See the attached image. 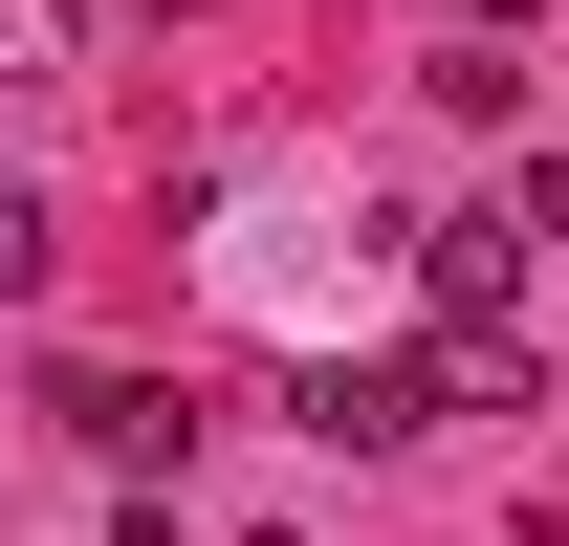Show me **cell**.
Listing matches in <instances>:
<instances>
[{"label":"cell","mask_w":569,"mask_h":546,"mask_svg":"<svg viewBox=\"0 0 569 546\" xmlns=\"http://www.w3.org/2000/svg\"><path fill=\"white\" fill-rule=\"evenodd\" d=\"M417 394H438V415H548V394H526V328H438Z\"/></svg>","instance_id":"277c9868"},{"label":"cell","mask_w":569,"mask_h":546,"mask_svg":"<svg viewBox=\"0 0 569 546\" xmlns=\"http://www.w3.org/2000/svg\"><path fill=\"white\" fill-rule=\"evenodd\" d=\"M417 88H438V110H460V132H503V110H526V67H503L482 22H460V44H438V67H417Z\"/></svg>","instance_id":"5b68a950"},{"label":"cell","mask_w":569,"mask_h":546,"mask_svg":"<svg viewBox=\"0 0 569 546\" xmlns=\"http://www.w3.org/2000/svg\"><path fill=\"white\" fill-rule=\"evenodd\" d=\"M307 437L395 459V437H438V394H417V372H351V350H329V372H307Z\"/></svg>","instance_id":"3957f363"},{"label":"cell","mask_w":569,"mask_h":546,"mask_svg":"<svg viewBox=\"0 0 569 546\" xmlns=\"http://www.w3.org/2000/svg\"><path fill=\"white\" fill-rule=\"evenodd\" d=\"M482 22H548V0H482Z\"/></svg>","instance_id":"ba28073f"},{"label":"cell","mask_w":569,"mask_h":546,"mask_svg":"<svg viewBox=\"0 0 569 546\" xmlns=\"http://www.w3.org/2000/svg\"><path fill=\"white\" fill-rule=\"evenodd\" d=\"M22 284H44V198L0 175V306H22Z\"/></svg>","instance_id":"52a82bcc"},{"label":"cell","mask_w":569,"mask_h":546,"mask_svg":"<svg viewBox=\"0 0 569 546\" xmlns=\"http://www.w3.org/2000/svg\"><path fill=\"white\" fill-rule=\"evenodd\" d=\"M417 284H438V328H503V284H526L503 198H482V219H417Z\"/></svg>","instance_id":"7a4b0ae2"},{"label":"cell","mask_w":569,"mask_h":546,"mask_svg":"<svg viewBox=\"0 0 569 546\" xmlns=\"http://www.w3.org/2000/svg\"><path fill=\"white\" fill-rule=\"evenodd\" d=\"M503 241H569V153H526V175H503Z\"/></svg>","instance_id":"8992f818"},{"label":"cell","mask_w":569,"mask_h":546,"mask_svg":"<svg viewBox=\"0 0 569 546\" xmlns=\"http://www.w3.org/2000/svg\"><path fill=\"white\" fill-rule=\"evenodd\" d=\"M44 415H67V437H88V459H110V481H132V503H153V481H176V437H198V415L153 394V372H44Z\"/></svg>","instance_id":"6da1fadb"}]
</instances>
